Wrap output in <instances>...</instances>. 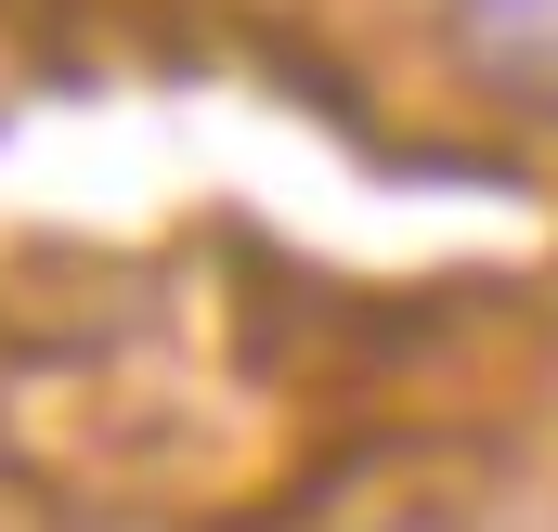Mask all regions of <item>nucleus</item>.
<instances>
[{"label": "nucleus", "instance_id": "1", "mask_svg": "<svg viewBox=\"0 0 558 532\" xmlns=\"http://www.w3.org/2000/svg\"><path fill=\"white\" fill-rule=\"evenodd\" d=\"M441 65L494 118L558 131V0H441Z\"/></svg>", "mask_w": 558, "mask_h": 532}, {"label": "nucleus", "instance_id": "2", "mask_svg": "<svg viewBox=\"0 0 558 532\" xmlns=\"http://www.w3.org/2000/svg\"><path fill=\"white\" fill-rule=\"evenodd\" d=\"M364 532H481L468 507H390V520H364Z\"/></svg>", "mask_w": 558, "mask_h": 532}]
</instances>
